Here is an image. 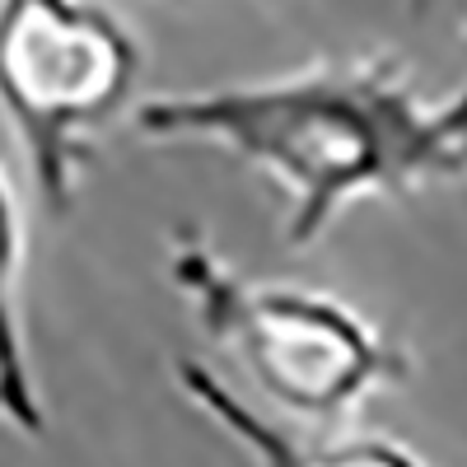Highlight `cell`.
<instances>
[{
    "label": "cell",
    "mask_w": 467,
    "mask_h": 467,
    "mask_svg": "<svg viewBox=\"0 0 467 467\" xmlns=\"http://www.w3.org/2000/svg\"><path fill=\"white\" fill-rule=\"evenodd\" d=\"M150 145H211L285 192V244L308 248L360 197H402L467 178V89L425 103L393 57L318 61L295 75L197 94H160L131 112Z\"/></svg>",
    "instance_id": "6da1fadb"
},
{
    "label": "cell",
    "mask_w": 467,
    "mask_h": 467,
    "mask_svg": "<svg viewBox=\"0 0 467 467\" xmlns=\"http://www.w3.org/2000/svg\"><path fill=\"white\" fill-rule=\"evenodd\" d=\"M169 281L192 304L202 332L244 369L281 416L337 431L379 388L411 379V360L350 304L239 276L197 224L169 239Z\"/></svg>",
    "instance_id": "7a4b0ae2"
},
{
    "label": "cell",
    "mask_w": 467,
    "mask_h": 467,
    "mask_svg": "<svg viewBox=\"0 0 467 467\" xmlns=\"http://www.w3.org/2000/svg\"><path fill=\"white\" fill-rule=\"evenodd\" d=\"M140 47L94 0H0V108L24 145L33 187L66 215L89 140L136 89Z\"/></svg>",
    "instance_id": "3957f363"
},
{
    "label": "cell",
    "mask_w": 467,
    "mask_h": 467,
    "mask_svg": "<svg viewBox=\"0 0 467 467\" xmlns=\"http://www.w3.org/2000/svg\"><path fill=\"white\" fill-rule=\"evenodd\" d=\"M173 383L187 407H197L215 431L248 453L253 467H425L411 449H402L398 440H304L285 425L266 420L253 402H244L234 388L197 365V360H173Z\"/></svg>",
    "instance_id": "277c9868"
},
{
    "label": "cell",
    "mask_w": 467,
    "mask_h": 467,
    "mask_svg": "<svg viewBox=\"0 0 467 467\" xmlns=\"http://www.w3.org/2000/svg\"><path fill=\"white\" fill-rule=\"evenodd\" d=\"M19 281H24V224L15 197L0 178V425L24 440L47 435L43 388L33 379L24 318H19Z\"/></svg>",
    "instance_id": "5b68a950"
},
{
    "label": "cell",
    "mask_w": 467,
    "mask_h": 467,
    "mask_svg": "<svg viewBox=\"0 0 467 467\" xmlns=\"http://www.w3.org/2000/svg\"><path fill=\"white\" fill-rule=\"evenodd\" d=\"M407 5H411V10H416V15H420V10H425V5H431V0H407Z\"/></svg>",
    "instance_id": "8992f818"
}]
</instances>
